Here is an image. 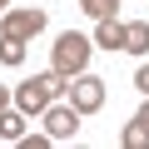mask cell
I'll return each instance as SVG.
<instances>
[{
  "mask_svg": "<svg viewBox=\"0 0 149 149\" xmlns=\"http://www.w3.org/2000/svg\"><path fill=\"white\" fill-rule=\"evenodd\" d=\"M25 45L30 40H20V35H0V65H25Z\"/></svg>",
  "mask_w": 149,
  "mask_h": 149,
  "instance_id": "9",
  "label": "cell"
},
{
  "mask_svg": "<svg viewBox=\"0 0 149 149\" xmlns=\"http://www.w3.org/2000/svg\"><path fill=\"white\" fill-rule=\"evenodd\" d=\"M5 10H10V0H0V15H5Z\"/></svg>",
  "mask_w": 149,
  "mask_h": 149,
  "instance_id": "15",
  "label": "cell"
},
{
  "mask_svg": "<svg viewBox=\"0 0 149 149\" xmlns=\"http://www.w3.org/2000/svg\"><path fill=\"white\" fill-rule=\"evenodd\" d=\"M25 119H30V114H25V109H15V104H10V109H0V139L20 144V134H25Z\"/></svg>",
  "mask_w": 149,
  "mask_h": 149,
  "instance_id": "7",
  "label": "cell"
},
{
  "mask_svg": "<svg viewBox=\"0 0 149 149\" xmlns=\"http://www.w3.org/2000/svg\"><path fill=\"white\" fill-rule=\"evenodd\" d=\"M95 45H100V50H124V20H114V15L100 20V25H95Z\"/></svg>",
  "mask_w": 149,
  "mask_h": 149,
  "instance_id": "6",
  "label": "cell"
},
{
  "mask_svg": "<svg viewBox=\"0 0 149 149\" xmlns=\"http://www.w3.org/2000/svg\"><path fill=\"white\" fill-rule=\"evenodd\" d=\"M45 30V10H5V25L0 35H20V40H35Z\"/></svg>",
  "mask_w": 149,
  "mask_h": 149,
  "instance_id": "5",
  "label": "cell"
},
{
  "mask_svg": "<svg viewBox=\"0 0 149 149\" xmlns=\"http://www.w3.org/2000/svg\"><path fill=\"white\" fill-rule=\"evenodd\" d=\"M70 90V80L60 70H45V74H30L25 85H15V109H25V114H45L60 95Z\"/></svg>",
  "mask_w": 149,
  "mask_h": 149,
  "instance_id": "1",
  "label": "cell"
},
{
  "mask_svg": "<svg viewBox=\"0 0 149 149\" xmlns=\"http://www.w3.org/2000/svg\"><path fill=\"white\" fill-rule=\"evenodd\" d=\"M70 104L80 109V114H95L104 104V80H95V74H74V85H70Z\"/></svg>",
  "mask_w": 149,
  "mask_h": 149,
  "instance_id": "4",
  "label": "cell"
},
{
  "mask_svg": "<svg viewBox=\"0 0 149 149\" xmlns=\"http://www.w3.org/2000/svg\"><path fill=\"white\" fill-rule=\"evenodd\" d=\"M124 50L129 55H149V20H129L124 25Z\"/></svg>",
  "mask_w": 149,
  "mask_h": 149,
  "instance_id": "8",
  "label": "cell"
},
{
  "mask_svg": "<svg viewBox=\"0 0 149 149\" xmlns=\"http://www.w3.org/2000/svg\"><path fill=\"white\" fill-rule=\"evenodd\" d=\"M119 144H124V149H149V129H144V124L134 119V124H129V129L119 134Z\"/></svg>",
  "mask_w": 149,
  "mask_h": 149,
  "instance_id": "10",
  "label": "cell"
},
{
  "mask_svg": "<svg viewBox=\"0 0 149 149\" xmlns=\"http://www.w3.org/2000/svg\"><path fill=\"white\" fill-rule=\"evenodd\" d=\"M134 85H139V90L149 95V65H139V74H134Z\"/></svg>",
  "mask_w": 149,
  "mask_h": 149,
  "instance_id": "13",
  "label": "cell"
},
{
  "mask_svg": "<svg viewBox=\"0 0 149 149\" xmlns=\"http://www.w3.org/2000/svg\"><path fill=\"white\" fill-rule=\"evenodd\" d=\"M90 50H95V40H85L80 30H65V35L55 40L50 70H60L65 80H70V74H85V65H90Z\"/></svg>",
  "mask_w": 149,
  "mask_h": 149,
  "instance_id": "2",
  "label": "cell"
},
{
  "mask_svg": "<svg viewBox=\"0 0 149 149\" xmlns=\"http://www.w3.org/2000/svg\"><path fill=\"white\" fill-rule=\"evenodd\" d=\"M45 129H50V139H55V144H70L74 134H80V109L55 100V104L45 109Z\"/></svg>",
  "mask_w": 149,
  "mask_h": 149,
  "instance_id": "3",
  "label": "cell"
},
{
  "mask_svg": "<svg viewBox=\"0 0 149 149\" xmlns=\"http://www.w3.org/2000/svg\"><path fill=\"white\" fill-rule=\"evenodd\" d=\"M80 10H85V15H95V20H109V15L119 10V0H80Z\"/></svg>",
  "mask_w": 149,
  "mask_h": 149,
  "instance_id": "11",
  "label": "cell"
},
{
  "mask_svg": "<svg viewBox=\"0 0 149 149\" xmlns=\"http://www.w3.org/2000/svg\"><path fill=\"white\" fill-rule=\"evenodd\" d=\"M55 139H50V129L45 134H20V149H50Z\"/></svg>",
  "mask_w": 149,
  "mask_h": 149,
  "instance_id": "12",
  "label": "cell"
},
{
  "mask_svg": "<svg viewBox=\"0 0 149 149\" xmlns=\"http://www.w3.org/2000/svg\"><path fill=\"white\" fill-rule=\"evenodd\" d=\"M10 104H15V95H10L5 85H0V109H10Z\"/></svg>",
  "mask_w": 149,
  "mask_h": 149,
  "instance_id": "14",
  "label": "cell"
}]
</instances>
